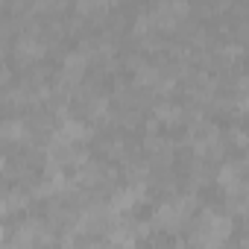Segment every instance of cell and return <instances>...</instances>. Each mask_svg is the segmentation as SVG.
Listing matches in <instances>:
<instances>
[{
	"label": "cell",
	"mask_w": 249,
	"mask_h": 249,
	"mask_svg": "<svg viewBox=\"0 0 249 249\" xmlns=\"http://www.w3.org/2000/svg\"><path fill=\"white\" fill-rule=\"evenodd\" d=\"M44 53V47L36 41V38H21L18 41V56L21 59H36V56H41Z\"/></svg>",
	"instance_id": "cell-1"
},
{
	"label": "cell",
	"mask_w": 249,
	"mask_h": 249,
	"mask_svg": "<svg viewBox=\"0 0 249 249\" xmlns=\"http://www.w3.org/2000/svg\"><path fill=\"white\" fill-rule=\"evenodd\" d=\"M27 129H24V120H6L3 123V138L6 141H15V138H24Z\"/></svg>",
	"instance_id": "cell-2"
},
{
	"label": "cell",
	"mask_w": 249,
	"mask_h": 249,
	"mask_svg": "<svg viewBox=\"0 0 249 249\" xmlns=\"http://www.w3.org/2000/svg\"><path fill=\"white\" fill-rule=\"evenodd\" d=\"M243 249H249V237H246V243H243Z\"/></svg>",
	"instance_id": "cell-3"
}]
</instances>
